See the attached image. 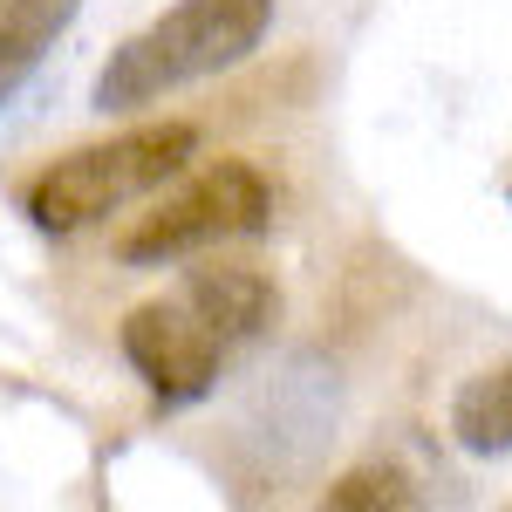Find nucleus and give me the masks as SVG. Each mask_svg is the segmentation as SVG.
I'll use <instances>...</instances> for the list:
<instances>
[{
    "label": "nucleus",
    "mask_w": 512,
    "mask_h": 512,
    "mask_svg": "<svg viewBox=\"0 0 512 512\" xmlns=\"http://www.w3.org/2000/svg\"><path fill=\"white\" fill-rule=\"evenodd\" d=\"M451 437L472 458H512V362L478 369L451 396Z\"/></svg>",
    "instance_id": "7"
},
{
    "label": "nucleus",
    "mask_w": 512,
    "mask_h": 512,
    "mask_svg": "<svg viewBox=\"0 0 512 512\" xmlns=\"http://www.w3.org/2000/svg\"><path fill=\"white\" fill-rule=\"evenodd\" d=\"M321 506L328 512H396V506H417V492H410L403 465H355V472H342L321 492Z\"/></svg>",
    "instance_id": "8"
},
{
    "label": "nucleus",
    "mask_w": 512,
    "mask_h": 512,
    "mask_svg": "<svg viewBox=\"0 0 512 512\" xmlns=\"http://www.w3.org/2000/svg\"><path fill=\"white\" fill-rule=\"evenodd\" d=\"M82 0H0V103L41 69V55L69 35Z\"/></svg>",
    "instance_id": "6"
},
{
    "label": "nucleus",
    "mask_w": 512,
    "mask_h": 512,
    "mask_svg": "<svg viewBox=\"0 0 512 512\" xmlns=\"http://www.w3.org/2000/svg\"><path fill=\"white\" fill-rule=\"evenodd\" d=\"M274 226V185L267 171L246 158H219L192 171L178 192H164L137 226L117 233V260L123 267H171V260H192L212 253L226 239H253Z\"/></svg>",
    "instance_id": "3"
},
{
    "label": "nucleus",
    "mask_w": 512,
    "mask_h": 512,
    "mask_svg": "<svg viewBox=\"0 0 512 512\" xmlns=\"http://www.w3.org/2000/svg\"><path fill=\"white\" fill-rule=\"evenodd\" d=\"M123 362L144 376V390L158 396L164 410H185L198 396L219 390V369H226V342L192 315V301H144L123 315Z\"/></svg>",
    "instance_id": "4"
},
{
    "label": "nucleus",
    "mask_w": 512,
    "mask_h": 512,
    "mask_svg": "<svg viewBox=\"0 0 512 512\" xmlns=\"http://www.w3.org/2000/svg\"><path fill=\"white\" fill-rule=\"evenodd\" d=\"M192 158H198V123L185 117L137 123V130H123L110 144H82L69 158L41 164L28 178V192H21V212H28L35 233L69 239L82 226L123 212V205H137V198L164 192Z\"/></svg>",
    "instance_id": "2"
},
{
    "label": "nucleus",
    "mask_w": 512,
    "mask_h": 512,
    "mask_svg": "<svg viewBox=\"0 0 512 512\" xmlns=\"http://www.w3.org/2000/svg\"><path fill=\"white\" fill-rule=\"evenodd\" d=\"M178 294L192 301V315L205 321L226 349L260 342V335L280 321V287H274V274H260V267H246V260H212V267H192Z\"/></svg>",
    "instance_id": "5"
},
{
    "label": "nucleus",
    "mask_w": 512,
    "mask_h": 512,
    "mask_svg": "<svg viewBox=\"0 0 512 512\" xmlns=\"http://www.w3.org/2000/svg\"><path fill=\"white\" fill-rule=\"evenodd\" d=\"M267 28H274V0H171L151 28H137L130 41L110 48V62L96 69L89 103L103 117L151 110L185 82L239 69L267 41Z\"/></svg>",
    "instance_id": "1"
}]
</instances>
